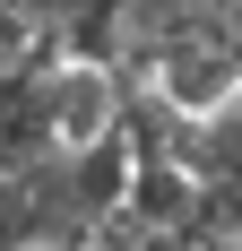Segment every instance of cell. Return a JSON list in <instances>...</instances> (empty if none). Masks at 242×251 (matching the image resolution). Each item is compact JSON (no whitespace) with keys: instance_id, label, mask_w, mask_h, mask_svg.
Masks as SVG:
<instances>
[{"instance_id":"1","label":"cell","mask_w":242,"mask_h":251,"mask_svg":"<svg viewBox=\"0 0 242 251\" xmlns=\"http://www.w3.org/2000/svg\"><path fill=\"white\" fill-rule=\"evenodd\" d=\"M121 96H130V78H121L113 61L61 52L44 70V130H52V148L70 156V148H87V139H104V130L121 122Z\"/></svg>"}]
</instances>
